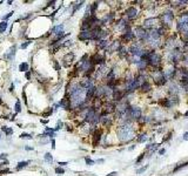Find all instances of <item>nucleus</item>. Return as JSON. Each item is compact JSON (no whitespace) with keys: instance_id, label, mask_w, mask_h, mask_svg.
Segmentation results:
<instances>
[{"instance_id":"obj_36","label":"nucleus","mask_w":188,"mask_h":176,"mask_svg":"<svg viewBox=\"0 0 188 176\" xmlns=\"http://www.w3.org/2000/svg\"><path fill=\"white\" fill-rule=\"evenodd\" d=\"M54 66H55V69H57V71H59V69H60V66H59V64H58V61H55Z\"/></svg>"},{"instance_id":"obj_26","label":"nucleus","mask_w":188,"mask_h":176,"mask_svg":"<svg viewBox=\"0 0 188 176\" xmlns=\"http://www.w3.org/2000/svg\"><path fill=\"white\" fill-rule=\"evenodd\" d=\"M7 28V22L6 21H4V22H1L0 24V33L5 32V29Z\"/></svg>"},{"instance_id":"obj_40","label":"nucleus","mask_w":188,"mask_h":176,"mask_svg":"<svg viewBox=\"0 0 188 176\" xmlns=\"http://www.w3.org/2000/svg\"><path fill=\"white\" fill-rule=\"evenodd\" d=\"M104 162H105V160H104V158H99V160L96 161V163H104Z\"/></svg>"},{"instance_id":"obj_22","label":"nucleus","mask_w":188,"mask_h":176,"mask_svg":"<svg viewBox=\"0 0 188 176\" xmlns=\"http://www.w3.org/2000/svg\"><path fill=\"white\" fill-rule=\"evenodd\" d=\"M29 163H31V161H22V162H19V163H18V166H17V169H18V170L21 169V168L26 167L27 164H29Z\"/></svg>"},{"instance_id":"obj_35","label":"nucleus","mask_w":188,"mask_h":176,"mask_svg":"<svg viewBox=\"0 0 188 176\" xmlns=\"http://www.w3.org/2000/svg\"><path fill=\"white\" fill-rule=\"evenodd\" d=\"M20 137H22V139H32V136L29 134H21Z\"/></svg>"},{"instance_id":"obj_49","label":"nucleus","mask_w":188,"mask_h":176,"mask_svg":"<svg viewBox=\"0 0 188 176\" xmlns=\"http://www.w3.org/2000/svg\"><path fill=\"white\" fill-rule=\"evenodd\" d=\"M0 137H1V134H0Z\"/></svg>"},{"instance_id":"obj_12","label":"nucleus","mask_w":188,"mask_h":176,"mask_svg":"<svg viewBox=\"0 0 188 176\" xmlns=\"http://www.w3.org/2000/svg\"><path fill=\"white\" fill-rule=\"evenodd\" d=\"M121 41L119 39L118 40H114V41H112L111 42V45H109V47L107 48V51L106 52L109 53V54H112V53H114V52H118L119 51V48L121 47Z\"/></svg>"},{"instance_id":"obj_1","label":"nucleus","mask_w":188,"mask_h":176,"mask_svg":"<svg viewBox=\"0 0 188 176\" xmlns=\"http://www.w3.org/2000/svg\"><path fill=\"white\" fill-rule=\"evenodd\" d=\"M115 131H116V136L120 140L121 143H128L132 140L138 137V134H136V131H135L134 126H133V122L119 124L116 127Z\"/></svg>"},{"instance_id":"obj_28","label":"nucleus","mask_w":188,"mask_h":176,"mask_svg":"<svg viewBox=\"0 0 188 176\" xmlns=\"http://www.w3.org/2000/svg\"><path fill=\"white\" fill-rule=\"evenodd\" d=\"M2 131L6 133L7 135H11L12 133H13V131H12V128H7V127H2Z\"/></svg>"},{"instance_id":"obj_23","label":"nucleus","mask_w":188,"mask_h":176,"mask_svg":"<svg viewBox=\"0 0 188 176\" xmlns=\"http://www.w3.org/2000/svg\"><path fill=\"white\" fill-rule=\"evenodd\" d=\"M19 71H21V72L28 71V64H27V62H22V64H20V66H19Z\"/></svg>"},{"instance_id":"obj_17","label":"nucleus","mask_w":188,"mask_h":176,"mask_svg":"<svg viewBox=\"0 0 188 176\" xmlns=\"http://www.w3.org/2000/svg\"><path fill=\"white\" fill-rule=\"evenodd\" d=\"M156 32H158V34L160 35V37H167V32H168V28L165 26H162V25H159L158 26V28H156Z\"/></svg>"},{"instance_id":"obj_20","label":"nucleus","mask_w":188,"mask_h":176,"mask_svg":"<svg viewBox=\"0 0 188 176\" xmlns=\"http://www.w3.org/2000/svg\"><path fill=\"white\" fill-rule=\"evenodd\" d=\"M99 1H94L93 4L91 5V15H96V10H98V7H99Z\"/></svg>"},{"instance_id":"obj_43","label":"nucleus","mask_w":188,"mask_h":176,"mask_svg":"<svg viewBox=\"0 0 188 176\" xmlns=\"http://www.w3.org/2000/svg\"><path fill=\"white\" fill-rule=\"evenodd\" d=\"M116 174H118L116 171H113V173H111V174H109V175H108V176H115V175H116Z\"/></svg>"},{"instance_id":"obj_19","label":"nucleus","mask_w":188,"mask_h":176,"mask_svg":"<svg viewBox=\"0 0 188 176\" xmlns=\"http://www.w3.org/2000/svg\"><path fill=\"white\" fill-rule=\"evenodd\" d=\"M136 140H138V142H139V143H143V142H146V141L148 140L147 133H142V134H140V135H138Z\"/></svg>"},{"instance_id":"obj_31","label":"nucleus","mask_w":188,"mask_h":176,"mask_svg":"<svg viewBox=\"0 0 188 176\" xmlns=\"http://www.w3.org/2000/svg\"><path fill=\"white\" fill-rule=\"evenodd\" d=\"M147 168H148V164H146L145 167H142V168H140V169H138V170H136V174H142V173H143L145 170L147 169Z\"/></svg>"},{"instance_id":"obj_38","label":"nucleus","mask_w":188,"mask_h":176,"mask_svg":"<svg viewBox=\"0 0 188 176\" xmlns=\"http://www.w3.org/2000/svg\"><path fill=\"white\" fill-rule=\"evenodd\" d=\"M183 140H185V141H186V140H188V131L183 134Z\"/></svg>"},{"instance_id":"obj_34","label":"nucleus","mask_w":188,"mask_h":176,"mask_svg":"<svg viewBox=\"0 0 188 176\" xmlns=\"http://www.w3.org/2000/svg\"><path fill=\"white\" fill-rule=\"evenodd\" d=\"M21 108H20V102L19 101H17V104H15V111H20Z\"/></svg>"},{"instance_id":"obj_46","label":"nucleus","mask_w":188,"mask_h":176,"mask_svg":"<svg viewBox=\"0 0 188 176\" xmlns=\"http://www.w3.org/2000/svg\"><path fill=\"white\" fill-rule=\"evenodd\" d=\"M29 76H31V73L27 72V73H26V78H27V79H29Z\"/></svg>"},{"instance_id":"obj_3","label":"nucleus","mask_w":188,"mask_h":176,"mask_svg":"<svg viewBox=\"0 0 188 176\" xmlns=\"http://www.w3.org/2000/svg\"><path fill=\"white\" fill-rule=\"evenodd\" d=\"M126 116L131 120V121H139L141 117H142V109L138 106H131L128 108L127 113H126Z\"/></svg>"},{"instance_id":"obj_4","label":"nucleus","mask_w":188,"mask_h":176,"mask_svg":"<svg viewBox=\"0 0 188 176\" xmlns=\"http://www.w3.org/2000/svg\"><path fill=\"white\" fill-rule=\"evenodd\" d=\"M133 33H134L136 41H140V42H142V44L145 45V42H146V40H147V38H148L147 29L143 28L142 25H141V26H135L134 29H133Z\"/></svg>"},{"instance_id":"obj_37","label":"nucleus","mask_w":188,"mask_h":176,"mask_svg":"<svg viewBox=\"0 0 188 176\" xmlns=\"http://www.w3.org/2000/svg\"><path fill=\"white\" fill-rule=\"evenodd\" d=\"M29 44H31L29 41H28V42H25V44H22V45H21V48H26V47L29 45Z\"/></svg>"},{"instance_id":"obj_29","label":"nucleus","mask_w":188,"mask_h":176,"mask_svg":"<svg viewBox=\"0 0 188 176\" xmlns=\"http://www.w3.org/2000/svg\"><path fill=\"white\" fill-rule=\"evenodd\" d=\"M82 4H84V1H81V2H78L76 5H74V7H73V13H75V11H78V10L80 8Z\"/></svg>"},{"instance_id":"obj_5","label":"nucleus","mask_w":188,"mask_h":176,"mask_svg":"<svg viewBox=\"0 0 188 176\" xmlns=\"http://www.w3.org/2000/svg\"><path fill=\"white\" fill-rule=\"evenodd\" d=\"M158 24H160V19L159 15L158 17H151V18H146L142 21V27L146 28L147 31H152V29H156L158 28Z\"/></svg>"},{"instance_id":"obj_24","label":"nucleus","mask_w":188,"mask_h":176,"mask_svg":"<svg viewBox=\"0 0 188 176\" xmlns=\"http://www.w3.org/2000/svg\"><path fill=\"white\" fill-rule=\"evenodd\" d=\"M156 148H158V144H155V143H149L148 146H146V149L151 150V151H154Z\"/></svg>"},{"instance_id":"obj_13","label":"nucleus","mask_w":188,"mask_h":176,"mask_svg":"<svg viewBox=\"0 0 188 176\" xmlns=\"http://www.w3.org/2000/svg\"><path fill=\"white\" fill-rule=\"evenodd\" d=\"M159 104L161 106L162 108H167V109H169V108H173V107H174L169 98H161L160 100H159Z\"/></svg>"},{"instance_id":"obj_42","label":"nucleus","mask_w":188,"mask_h":176,"mask_svg":"<svg viewBox=\"0 0 188 176\" xmlns=\"http://www.w3.org/2000/svg\"><path fill=\"white\" fill-rule=\"evenodd\" d=\"M66 164H68L67 162H59V166H61V167H62V166H66Z\"/></svg>"},{"instance_id":"obj_21","label":"nucleus","mask_w":188,"mask_h":176,"mask_svg":"<svg viewBox=\"0 0 188 176\" xmlns=\"http://www.w3.org/2000/svg\"><path fill=\"white\" fill-rule=\"evenodd\" d=\"M15 49H17V47H15V46H12V47H11V49H10V53L7 54V58L13 59L14 54H15Z\"/></svg>"},{"instance_id":"obj_39","label":"nucleus","mask_w":188,"mask_h":176,"mask_svg":"<svg viewBox=\"0 0 188 176\" xmlns=\"http://www.w3.org/2000/svg\"><path fill=\"white\" fill-rule=\"evenodd\" d=\"M165 151H166V150H165V149H163V148H162V149L159 150V154H160V155H163V154H165Z\"/></svg>"},{"instance_id":"obj_8","label":"nucleus","mask_w":188,"mask_h":176,"mask_svg":"<svg viewBox=\"0 0 188 176\" xmlns=\"http://www.w3.org/2000/svg\"><path fill=\"white\" fill-rule=\"evenodd\" d=\"M138 13H139V12H138V10H136L134 6H131L125 10V15H126V19H127L128 21H133V20L138 17Z\"/></svg>"},{"instance_id":"obj_16","label":"nucleus","mask_w":188,"mask_h":176,"mask_svg":"<svg viewBox=\"0 0 188 176\" xmlns=\"http://www.w3.org/2000/svg\"><path fill=\"white\" fill-rule=\"evenodd\" d=\"M118 55H119V58L120 59H125V60H126V58L129 55L127 47L125 45H121V47L119 48V51H118Z\"/></svg>"},{"instance_id":"obj_32","label":"nucleus","mask_w":188,"mask_h":176,"mask_svg":"<svg viewBox=\"0 0 188 176\" xmlns=\"http://www.w3.org/2000/svg\"><path fill=\"white\" fill-rule=\"evenodd\" d=\"M55 173L59 174V175H62V174L65 173V170L62 169V168H59V167H58V168H55Z\"/></svg>"},{"instance_id":"obj_11","label":"nucleus","mask_w":188,"mask_h":176,"mask_svg":"<svg viewBox=\"0 0 188 176\" xmlns=\"http://www.w3.org/2000/svg\"><path fill=\"white\" fill-rule=\"evenodd\" d=\"M78 39L81 40V41H87V40H94L93 33L92 31H81L78 35Z\"/></svg>"},{"instance_id":"obj_47","label":"nucleus","mask_w":188,"mask_h":176,"mask_svg":"<svg viewBox=\"0 0 188 176\" xmlns=\"http://www.w3.org/2000/svg\"><path fill=\"white\" fill-rule=\"evenodd\" d=\"M185 116H186V117H187V116H188V111H186V113H185Z\"/></svg>"},{"instance_id":"obj_15","label":"nucleus","mask_w":188,"mask_h":176,"mask_svg":"<svg viewBox=\"0 0 188 176\" xmlns=\"http://www.w3.org/2000/svg\"><path fill=\"white\" fill-rule=\"evenodd\" d=\"M74 60V53L69 52L68 54H66V57L64 58V67H69V66L72 65V62H73Z\"/></svg>"},{"instance_id":"obj_44","label":"nucleus","mask_w":188,"mask_h":176,"mask_svg":"<svg viewBox=\"0 0 188 176\" xmlns=\"http://www.w3.org/2000/svg\"><path fill=\"white\" fill-rule=\"evenodd\" d=\"M6 154H1V155H0V158H6Z\"/></svg>"},{"instance_id":"obj_18","label":"nucleus","mask_w":188,"mask_h":176,"mask_svg":"<svg viewBox=\"0 0 188 176\" xmlns=\"http://www.w3.org/2000/svg\"><path fill=\"white\" fill-rule=\"evenodd\" d=\"M111 34V31L108 28H102L100 32V35H99V40L100 39H107Z\"/></svg>"},{"instance_id":"obj_7","label":"nucleus","mask_w":188,"mask_h":176,"mask_svg":"<svg viewBox=\"0 0 188 176\" xmlns=\"http://www.w3.org/2000/svg\"><path fill=\"white\" fill-rule=\"evenodd\" d=\"M102 129L100 128H95L93 131V139H92V144H93V147H98L99 143L101 142V140H102Z\"/></svg>"},{"instance_id":"obj_14","label":"nucleus","mask_w":188,"mask_h":176,"mask_svg":"<svg viewBox=\"0 0 188 176\" xmlns=\"http://www.w3.org/2000/svg\"><path fill=\"white\" fill-rule=\"evenodd\" d=\"M153 89V87H152V84L149 82V80L148 81H145L140 87V92L141 93H143V94H147L149 92H152Z\"/></svg>"},{"instance_id":"obj_10","label":"nucleus","mask_w":188,"mask_h":176,"mask_svg":"<svg viewBox=\"0 0 188 176\" xmlns=\"http://www.w3.org/2000/svg\"><path fill=\"white\" fill-rule=\"evenodd\" d=\"M95 45H96V48L99 51H105L106 52L109 45H111V42L108 41V39H100L98 41H95Z\"/></svg>"},{"instance_id":"obj_2","label":"nucleus","mask_w":188,"mask_h":176,"mask_svg":"<svg viewBox=\"0 0 188 176\" xmlns=\"http://www.w3.org/2000/svg\"><path fill=\"white\" fill-rule=\"evenodd\" d=\"M174 12L172 11V10H166V11H163L161 14H159V19H160V25L162 26L167 27L168 29L170 28L172 26V22L174 21Z\"/></svg>"},{"instance_id":"obj_6","label":"nucleus","mask_w":188,"mask_h":176,"mask_svg":"<svg viewBox=\"0 0 188 176\" xmlns=\"http://www.w3.org/2000/svg\"><path fill=\"white\" fill-rule=\"evenodd\" d=\"M119 40L121 41L122 45L125 44H133L134 41H136L135 39V35L133 32H128V33H122L120 37H119Z\"/></svg>"},{"instance_id":"obj_25","label":"nucleus","mask_w":188,"mask_h":176,"mask_svg":"<svg viewBox=\"0 0 188 176\" xmlns=\"http://www.w3.org/2000/svg\"><path fill=\"white\" fill-rule=\"evenodd\" d=\"M45 160H46L48 163L53 162V157H52V155H51L49 153H46V154H45Z\"/></svg>"},{"instance_id":"obj_27","label":"nucleus","mask_w":188,"mask_h":176,"mask_svg":"<svg viewBox=\"0 0 188 176\" xmlns=\"http://www.w3.org/2000/svg\"><path fill=\"white\" fill-rule=\"evenodd\" d=\"M172 135H173V133H168L167 135L162 139V142H167V141H169V140L172 139Z\"/></svg>"},{"instance_id":"obj_33","label":"nucleus","mask_w":188,"mask_h":176,"mask_svg":"<svg viewBox=\"0 0 188 176\" xmlns=\"http://www.w3.org/2000/svg\"><path fill=\"white\" fill-rule=\"evenodd\" d=\"M142 158H145V153H142V154H140V156L136 158V161L135 162L136 163H140L141 161H142Z\"/></svg>"},{"instance_id":"obj_41","label":"nucleus","mask_w":188,"mask_h":176,"mask_svg":"<svg viewBox=\"0 0 188 176\" xmlns=\"http://www.w3.org/2000/svg\"><path fill=\"white\" fill-rule=\"evenodd\" d=\"M134 149H135V144H133L132 147H129V148H128V150H131V151H132V150H134Z\"/></svg>"},{"instance_id":"obj_9","label":"nucleus","mask_w":188,"mask_h":176,"mask_svg":"<svg viewBox=\"0 0 188 176\" xmlns=\"http://www.w3.org/2000/svg\"><path fill=\"white\" fill-rule=\"evenodd\" d=\"M100 123L105 127V128H111L113 123H114V116L112 115H105V116H101L100 119Z\"/></svg>"},{"instance_id":"obj_48","label":"nucleus","mask_w":188,"mask_h":176,"mask_svg":"<svg viewBox=\"0 0 188 176\" xmlns=\"http://www.w3.org/2000/svg\"><path fill=\"white\" fill-rule=\"evenodd\" d=\"M0 104H1V100H0Z\"/></svg>"},{"instance_id":"obj_30","label":"nucleus","mask_w":188,"mask_h":176,"mask_svg":"<svg viewBox=\"0 0 188 176\" xmlns=\"http://www.w3.org/2000/svg\"><path fill=\"white\" fill-rule=\"evenodd\" d=\"M85 161H86V163H87L88 166H93L94 163H95V161H93V160H91L89 157H85Z\"/></svg>"},{"instance_id":"obj_45","label":"nucleus","mask_w":188,"mask_h":176,"mask_svg":"<svg viewBox=\"0 0 188 176\" xmlns=\"http://www.w3.org/2000/svg\"><path fill=\"white\" fill-rule=\"evenodd\" d=\"M52 148H55V141H54V140H52Z\"/></svg>"}]
</instances>
